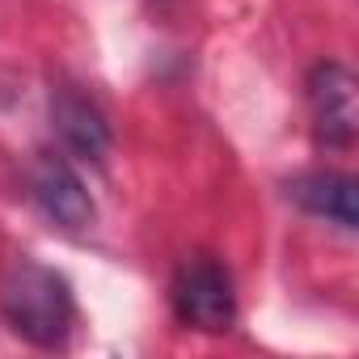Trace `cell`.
<instances>
[{
    "instance_id": "obj_1",
    "label": "cell",
    "mask_w": 359,
    "mask_h": 359,
    "mask_svg": "<svg viewBox=\"0 0 359 359\" xmlns=\"http://www.w3.org/2000/svg\"><path fill=\"white\" fill-rule=\"evenodd\" d=\"M0 313L13 325L18 338L34 346H64L72 334V287L60 271L34 262V258H13L0 275Z\"/></svg>"
},
{
    "instance_id": "obj_2",
    "label": "cell",
    "mask_w": 359,
    "mask_h": 359,
    "mask_svg": "<svg viewBox=\"0 0 359 359\" xmlns=\"http://www.w3.org/2000/svg\"><path fill=\"white\" fill-rule=\"evenodd\" d=\"M169 300H173L177 321L199 330V334H229L237 321L233 279L220 262H208V258H195L173 275Z\"/></svg>"
},
{
    "instance_id": "obj_3",
    "label": "cell",
    "mask_w": 359,
    "mask_h": 359,
    "mask_svg": "<svg viewBox=\"0 0 359 359\" xmlns=\"http://www.w3.org/2000/svg\"><path fill=\"white\" fill-rule=\"evenodd\" d=\"M309 106L317 123V140L330 148H346L359 131V85L346 64H317L309 72Z\"/></svg>"
},
{
    "instance_id": "obj_4",
    "label": "cell",
    "mask_w": 359,
    "mask_h": 359,
    "mask_svg": "<svg viewBox=\"0 0 359 359\" xmlns=\"http://www.w3.org/2000/svg\"><path fill=\"white\" fill-rule=\"evenodd\" d=\"M30 187H34V199H39V208L47 212V220H55L60 229L81 233V229H89V224L97 220L93 195L85 191V182L76 177V169H72L68 161H55V156L39 161Z\"/></svg>"
},
{
    "instance_id": "obj_5",
    "label": "cell",
    "mask_w": 359,
    "mask_h": 359,
    "mask_svg": "<svg viewBox=\"0 0 359 359\" xmlns=\"http://www.w3.org/2000/svg\"><path fill=\"white\" fill-rule=\"evenodd\" d=\"M51 123H55L60 140L81 161H93V165L106 161V152H110V123H106V114L89 97H81L72 89L51 93Z\"/></svg>"
},
{
    "instance_id": "obj_6",
    "label": "cell",
    "mask_w": 359,
    "mask_h": 359,
    "mask_svg": "<svg viewBox=\"0 0 359 359\" xmlns=\"http://www.w3.org/2000/svg\"><path fill=\"white\" fill-rule=\"evenodd\" d=\"M287 195L321 216L325 224H338L342 233H355L359 224V182L351 173H309V177H296V182L287 187Z\"/></svg>"
}]
</instances>
